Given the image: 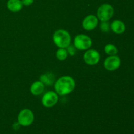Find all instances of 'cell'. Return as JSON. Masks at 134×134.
<instances>
[{"label":"cell","mask_w":134,"mask_h":134,"mask_svg":"<svg viewBox=\"0 0 134 134\" xmlns=\"http://www.w3.org/2000/svg\"><path fill=\"white\" fill-rule=\"evenodd\" d=\"M68 52L65 48H59V49L56 51V56L60 61H64L68 58Z\"/></svg>","instance_id":"cell-15"},{"label":"cell","mask_w":134,"mask_h":134,"mask_svg":"<svg viewBox=\"0 0 134 134\" xmlns=\"http://www.w3.org/2000/svg\"><path fill=\"white\" fill-rule=\"evenodd\" d=\"M75 87V82L70 76H63L55 82L54 89L56 94L60 96H65L73 91Z\"/></svg>","instance_id":"cell-1"},{"label":"cell","mask_w":134,"mask_h":134,"mask_svg":"<svg viewBox=\"0 0 134 134\" xmlns=\"http://www.w3.org/2000/svg\"><path fill=\"white\" fill-rule=\"evenodd\" d=\"M101 30L103 32H108L110 30V24L108 22V21H105V22H102L99 26Z\"/></svg>","instance_id":"cell-16"},{"label":"cell","mask_w":134,"mask_h":134,"mask_svg":"<svg viewBox=\"0 0 134 134\" xmlns=\"http://www.w3.org/2000/svg\"><path fill=\"white\" fill-rule=\"evenodd\" d=\"M111 28L112 31L115 32V34H120L124 32L126 27L124 22L119 20H116L111 23Z\"/></svg>","instance_id":"cell-11"},{"label":"cell","mask_w":134,"mask_h":134,"mask_svg":"<svg viewBox=\"0 0 134 134\" xmlns=\"http://www.w3.org/2000/svg\"><path fill=\"white\" fill-rule=\"evenodd\" d=\"M7 7L10 11L18 12L22 9L23 5L20 0H9Z\"/></svg>","instance_id":"cell-12"},{"label":"cell","mask_w":134,"mask_h":134,"mask_svg":"<svg viewBox=\"0 0 134 134\" xmlns=\"http://www.w3.org/2000/svg\"><path fill=\"white\" fill-rule=\"evenodd\" d=\"M39 79H40V81H41L44 85L50 86V85H52L54 82L55 76L52 73H47L41 75Z\"/></svg>","instance_id":"cell-13"},{"label":"cell","mask_w":134,"mask_h":134,"mask_svg":"<svg viewBox=\"0 0 134 134\" xmlns=\"http://www.w3.org/2000/svg\"><path fill=\"white\" fill-rule=\"evenodd\" d=\"M114 14V9L109 4H103L101 5L97 11L98 18L102 22L109 21Z\"/></svg>","instance_id":"cell-4"},{"label":"cell","mask_w":134,"mask_h":134,"mask_svg":"<svg viewBox=\"0 0 134 134\" xmlns=\"http://www.w3.org/2000/svg\"><path fill=\"white\" fill-rule=\"evenodd\" d=\"M53 41L58 48H66L71 44V38L70 34L66 30L60 29L56 30L52 36Z\"/></svg>","instance_id":"cell-2"},{"label":"cell","mask_w":134,"mask_h":134,"mask_svg":"<svg viewBox=\"0 0 134 134\" xmlns=\"http://www.w3.org/2000/svg\"><path fill=\"white\" fill-rule=\"evenodd\" d=\"M105 52L109 56H114L116 55L118 53V49L114 44H107L105 46L104 48Z\"/></svg>","instance_id":"cell-14"},{"label":"cell","mask_w":134,"mask_h":134,"mask_svg":"<svg viewBox=\"0 0 134 134\" xmlns=\"http://www.w3.org/2000/svg\"><path fill=\"white\" fill-rule=\"evenodd\" d=\"M92 44L91 39L85 34H79L75 37L73 45L77 49L80 51H85L90 48Z\"/></svg>","instance_id":"cell-3"},{"label":"cell","mask_w":134,"mask_h":134,"mask_svg":"<svg viewBox=\"0 0 134 134\" xmlns=\"http://www.w3.org/2000/svg\"><path fill=\"white\" fill-rule=\"evenodd\" d=\"M98 25V18L94 15H88L82 21V27L85 30L91 31Z\"/></svg>","instance_id":"cell-9"},{"label":"cell","mask_w":134,"mask_h":134,"mask_svg":"<svg viewBox=\"0 0 134 134\" xmlns=\"http://www.w3.org/2000/svg\"><path fill=\"white\" fill-rule=\"evenodd\" d=\"M20 126V124H18V122H17V123H14V124H13V129L15 130H18V128H19Z\"/></svg>","instance_id":"cell-19"},{"label":"cell","mask_w":134,"mask_h":134,"mask_svg":"<svg viewBox=\"0 0 134 134\" xmlns=\"http://www.w3.org/2000/svg\"><path fill=\"white\" fill-rule=\"evenodd\" d=\"M34 0H22V3L23 5L25 6H30L31 5H32L33 3H34Z\"/></svg>","instance_id":"cell-18"},{"label":"cell","mask_w":134,"mask_h":134,"mask_svg":"<svg viewBox=\"0 0 134 134\" xmlns=\"http://www.w3.org/2000/svg\"><path fill=\"white\" fill-rule=\"evenodd\" d=\"M121 61L119 56L116 55L110 56L105 60L103 62V66L107 70L112 71L117 69L120 67Z\"/></svg>","instance_id":"cell-8"},{"label":"cell","mask_w":134,"mask_h":134,"mask_svg":"<svg viewBox=\"0 0 134 134\" xmlns=\"http://www.w3.org/2000/svg\"><path fill=\"white\" fill-rule=\"evenodd\" d=\"M42 103L45 107L49 108L54 106L58 101V96L56 92H47L42 98Z\"/></svg>","instance_id":"cell-7"},{"label":"cell","mask_w":134,"mask_h":134,"mask_svg":"<svg viewBox=\"0 0 134 134\" xmlns=\"http://www.w3.org/2000/svg\"><path fill=\"white\" fill-rule=\"evenodd\" d=\"M67 52H68V54H69L70 56H73L76 54V49L77 48H75L74 45H71V44H69L68 47H67Z\"/></svg>","instance_id":"cell-17"},{"label":"cell","mask_w":134,"mask_h":134,"mask_svg":"<svg viewBox=\"0 0 134 134\" xmlns=\"http://www.w3.org/2000/svg\"><path fill=\"white\" fill-rule=\"evenodd\" d=\"M83 59L86 64L90 65H94L98 64L99 62L100 54L96 50H88L84 54Z\"/></svg>","instance_id":"cell-6"},{"label":"cell","mask_w":134,"mask_h":134,"mask_svg":"<svg viewBox=\"0 0 134 134\" xmlns=\"http://www.w3.org/2000/svg\"><path fill=\"white\" fill-rule=\"evenodd\" d=\"M18 124L22 126H30L34 121V115L31 110L24 109L19 113L17 117Z\"/></svg>","instance_id":"cell-5"},{"label":"cell","mask_w":134,"mask_h":134,"mask_svg":"<svg viewBox=\"0 0 134 134\" xmlns=\"http://www.w3.org/2000/svg\"><path fill=\"white\" fill-rule=\"evenodd\" d=\"M44 85L40 81H35L30 86V92L34 96H39L44 92Z\"/></svg>","instance_id":"cell-10"}]
</instances>
